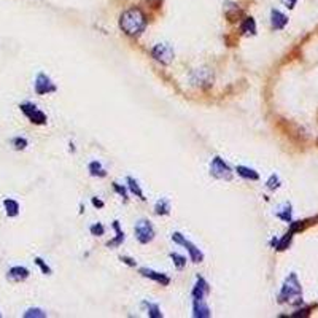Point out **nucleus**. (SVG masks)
<instances>
[{"instance_id": "obj_33", "label": "nucleus", "mask_w": 318, "mask_h": 318, "mask_svg": "<svg viewBox=\"0 0 318 318\" xmlns=\"http://www.w3.org/2000/svg\"><path fill=\"white\" fill-rule=\"evenodd\" d=\"M93 205H94V207H99V209H102L103 202H102L100 199H97V197H93Z\"/></svg>"}, {"instance_id": "obj_32", "label": "nucleus", "mask_w": 318, "mask_h": 318, "mask_svg": "<svg viewBox=\"0 0 318 318\" xmlns=\"http://www.w3.org/2000/svg\"><path fill=\"white\" fill-rule=\"evenodd\" d=\"M120 259H121L123 262H126L127 266H132V267H134V266L137 264V262H135V261H134L132 258H127V256H121Z\"/></svg>"}, {"instance_id": "obj_9", "label": "nucleus", "mask_w": 318, "mask_h": 318, "mask_svg": "<svg viewBox=\"0 0 318 318\" xmlns=\"http://www.w3.org/2000/svg\"><path fill=\"white\" fill-rule=\"evenodd\" d=\"M210 293V285L207 283V280L204 277H197L194 288H192V299H205Z\"/></svg>"}, {"instance_id": "obj_16", "label": "nucleus", "mask_w": 318, "mask_h": 318, "mask_svg": "<svg viewBox=\"0 0 318 318\" xmlns=\"http://www.w3.org/2000/svg\"><path fill=\"white\" fill-rule=\"evenodd\" d=\"M113 229H115V232H116V236H115V239L113 240H110V242H107V247L108 248H116V247H120V245H123V242H124V232L121 231V227H120V223L118 221H113Z\"/></svg>"}, {"instance_id": "obj_6", "label": "nucleus", "mask_w": 318, "mask_h": 318, "mask_svg": "<svg viewBox=\"0 0 318 318\" xmlns=\"http://www.w3.org/2000/svg\"><path fill=\"white\" fill-rule=\"evenodd\" d=\"M210 174L212 177H215L218 180H231L232 178V170L227 165V162H224L223 158L215 156L210 162Z\"/></svg>"}, {"instance_id": "obj_2", "label": "nucleus", "mask_w": 318, "mask_h": 318, "mask_svg": "<svg viewBox=\"0 0 318 318\" xmlns=\"http://www.w3.org/2000/svg\"><path fill=\"white\" fill-rule=\"evenodd\" d=\"M279 302H289V304L302 302V288L298 277H296V274H289L286 280L283 282L282 291L279 294Z\"/></svg>"}, {"instance_id": "obj_30", "label": "nucleus", "mask_w": 318, "mask_h": 318, "mask_svg": "<svg viewBox=\"0 0 318 318\" xmlns=\"http://www.w3.org/2000/svg\"><path fill=\"white\" fill-rule=\"evenodd\" d=\"M113 188H115V191L118 192V194L123 197V199H126L127 200V192H126V188H123L121 185H118V183H113Z\"/></svg>"}, {"instance_id": "obj_31", "label": "nucleus", "mask_w": 318, "mask_h": 318, "mask_svg": "<svg viewBox=\"0 0 318 318\" xmlns=\"http://www.w3.org/2000/svg\"><path fill=\"white\" fill-rule=\"evenodd\" d=\"M280 2L285 5L286 8L291 10V8H294V5H296V2H298V0H280Z\"/></svg>"}, {"instance_id": "obj_21", "label": "nucleus", "mask_w": 318, "mask_h": 318, "mask_svg": "<svg viewBox=\"0 0 318 318\" xmlns=\"http://www.w3.org/2000/svg\"><path fill=\"white\" fill-rule=\"evenodd\" d=\"M142 306L148 310V317H150V318H162V312H161V309H159L158 304L145 301V302L142 304Z\"/></svg>"}, {"instance_id": "obj_4", "label": "nucleus", "mask_w": 318, "mask_h": 318, "mask_svg": "<svg viewBox=\"0 0 318 318\" xmlns=\"http://www.w3.org/2000/svg\"><path fill=\"white\" fill-rule=\"evenodd\" d=\"M21 112L26 115V118L29 120L32 124H37V126H41V124H46L48 118L46 115L41 112V110L35 105V103L32 102H23L19 105Z\"/></svg>"}, {"instance_id": "obj_7", "label": "nucleus", "mask_w": 318, "mask_h": 318, "mask_svg": "<svg viewBox=\"0 0 318 318\" xmlns=\"http://www.w3.org/2000/svg\"><path fill=\"white\" fill-rule=\"evenodd\" d=\"M151 56H153L158 62L167 65L174 61V48L167 43H158L153 46V50H151Z\"/></svg>"}, {"instance_id": "obj_1", "label": "nucleus", "mask_w": 318, "mask_h": 318, "mask_svg": "<svg viewBox=\"0 0 318 318\" xmlns=\"http://www.w3.org/2000/svg\"><path fill=\"white\" fill-rule=\"evenodd\" d=\"M120 27L121 31L129 37H137L145 31L147 27V18L140 8H129L121 15L120 18Z\"/></svg>"}, {"instance_id": "obj_20", "label": "nucleus", "mask_w": 318, "mask_h": 318, "mask_svg": "<svg viewBox=\"0 0 318 318\" xmlns=\"http://www.w3.org/2000/svg\"><path fill=\"white\" fill-rule=\"evenodd\" d=\"M155 213L156 215H169L170 213V202L167 199H161V200H158L156 205H155Z\"/></svg>"}, {"instance_id": "obj_12", "label": "nucleus", "mask_w": 318, "mask_h": 318, "mask_svg": "<svg viewBox=\"0 0 318 318\" xmlns=\"http://www.w3.org/2000/svg\"><path fill=\"white\" fill-rule=\"evenodd\" d=\"M210 315H212L210 307L205 299H192V317L209 318Z\"/></svg>"}, {"instance_id": "obj_11", "label": "nucleus", "mask_w": 318, "mask_h": 318, "mask_svg": "<svg viewBox=\"0 0 318 318\" xmlns=\"http://www.w3.org/2000/svg\"><path fill=\"white\" fill-rule=\"evenodd\" d=\"M140 274L143 275L145 279L153 280V282L159 283V285H162V286H167L169 283H170V279L167 277V275H165V274H161V272H158V271H153V269L142 267V269H140Z\"/></svg>"}, {"instance_id": "obj_23", "label": "nucleus", "mask_w": 318, "mask_h": 318, "mask_svg": "<svg viewBox=\"0 0 318 318\" xmlns=\"http://www.w3.org/2000/svg\"><path fill=\"white\" fill-rule=\"evenodd\" d=\"M277 217L283 221H291V205L285 204L280 209V212H277Z\"/></svg>"}, {"instance_id": "obj_34", "label": "nucleus", "mask_w": 318, "mask_h": 318, "mask_svg": "<svg viewBox=\"0 0 318 318\" xmlns=\"http://www.w3.org/2000/svg\"><path fill=\"white\" fill-rule=\"evenodd\" d=\"M0 317H2V314H0Z\"/></svg>"}, {"instance_id": "obj_24", "label": "nucleus", "mask_w": 318, "mask_h": 318, "mask_svg": "<svg viewBox=\"0 0 318 318\" xmlns=\"http://www.w3.org/2000/svg\"><path fill=\"white\" fill-rule=\"evenodd\" d=\"M11 145H13V148H15V150L21 151V150L27 148L29 142H27V139H24V137H15V139H11Z\"/></svg>"}, {"instance_id": "obj_10", "label": "nucleus", "mask_w": 318, "mask_h": 318, "mask_svg": "<svg viewBox=\"0 0 318 318\" xmlns=\"http://www.w3.org/2000/svg\"><path fill=\"white\" fill-rule=\"evenodd\" d=\"M29 269L24 267V266H13L8 272H6V279L10 282H15V283H19V282H24L29 279Z\"/></svg>"}, {"instance_id": "obj_3", "label": "nucleus", "mask_w": 318, "mask_h": 318, "mask_svg": "<svg viewBox=\"0 0 318 318\" xmlns=\"http://www.w3.org/2000/svg\"><path fill=\"white\" fill-rule=\"evenodd\" d=\"M172 240L175 242V244H178V245H182V247H185L186 250H188V254H190V259L192 261V262H202L204 261V253L199 250V248L192 244V242H190L188 239H186L183 234H180V232H174L172 234Z\"/></svg>"}, {"instance_id": "obj_26", "label": "nucleus", "mask_w": 318, "mask_h": 318, "mask_svg": "<svg viewBox=\"0 0 318 318\" xmlns=\"http://www.w3.org/2000/svg\"><path fill=\"white\" fill-rule=\"evenodd\" d=\"M170 259L174 261L177 269H183L186 266V258L182 256V254H178V253H170Z\"/></svg>"}, {"instance_id": "obj_28", "label": "nucleus", "mask_w": 318, "mask_h": 318, "mask_svg": "<svg viewBox=\"0 0 318 318\" xmlns=\"http://www.w3.org/2000/svg\"><path fill=\"white\" fill-rule=\"evenodd\" d=\"M89 231H91L93 236H103V234H105V227H103L102 223H94L89 227Z\"/></svg>"}, {"instance_id": "obj_13", "label": "nucleus", "mask_w": 318, "mask_h": 318, "mask_svg": "<svg viewBox=\"0 0 318 318\" xmlns=\"http://www.w3.org/2000/svg\"><path fill=\"white\" fill-rule=\"evenodd\" d=\"M288 24V18L286 15H283L279 10H272L271 11V26L274 31H282L283 27Z\"/></svg>"}, {"instance_id": "obj_8", "label": "nucleus", "mask_w": 318, "mask_h": 318, "mask_svg": "<svg viewBox=\"0 0 318 318\" xmlns=\"http://www.w3.org/2000/svg\"><path fill=\"white\" fill-rule=\"evenodd\" d=\"M33 89L38 95H45V94H51V93H56L58 88L56 85L53 83V80L48 77L46 73L40 72L35 78V83H33Z\"/></svg>"}, {"instance_id": "obj_14", "label": "nucleus", "mask_w": 318, "mask_h": 318, "mask_svg": "<svg viewBox=\"0 0 318 318\" xmlns=\"http://www.w3.org/2000/svg\"><path fill=\"white\" fill-rule=\"evenodd\" d=\"M3 207H5L6 217L15 218V217L19 215V202H18V200L6 197V199H3Z\"/></svg>"}, {"instance_id": "obj_25", "label": "nucleus", "mask_w": 318, "mask_h": 318, "mask_svg": "<svg viewBox=\"0 0 318 318\" xmlns=\"http://www.w3.org/2000/svg\"><path fill=\"white\" fill-rule=\"evenodd\" d=\"M45 317H46V312H43V310L37 309V307L29 309L24 312V318H45Z\"/></svg>"}, {"instance_id": "obj_22", "label": "nucleus", "mask_w": 318, "mask_h": 318, "mask_svg": "<svg viewBox=\"0 0 318 318\" xmlns=\"http://www.w3.org/2000/svg\"><path fill=\"white\" fill-rule=\"evenodd\" d=\"M293 231H289L288 234H285V237H283L282 240H274L272 244L275 245V248H277L279 252H283V250H286V248L289 247V244H291V239H293Z\"/></svg>"}, {"instance_id": "obj_29", "label": "nucleus", "mask_w": 318, "mask_h": 318, "mask_svg": "<svg viewBox=\"0 0 318 318\" xmlns=\"http://www.w3.org/2000/svg\"><path fill=\"white\" fill-rule=\"evenodd\" d=\"M280 186V180L277 175H271V178L267 180V188L269 190H277Z\"/></svg>"}, {"instance_id": "obj_27", "label": "nucleus", "mask_w": 318, "mask_h": 318, "mask_svg": "<svg viewBox=\"0 0 318 318\" xmlns=\"http://www.w3.org/2000/svg\"><path fill=\"white\" fill-rule=\"evenodd\" d=\"M35 264H37V266L40 267V271H41V272H43L45 275H51V274H53V271H51V267H50V266H48V264H46V262H45L43 259H41V258H38V256L35 258Z\"/></svg>"}, {"instance_id": "obj_5", "label": "nucleus", "mask_w": 318, "mask_h": 318, "mask_svg": "<svg viewBox=\"0 0 318 318\" xmlns=\"http://www.w3.org/2000/svg\"><path fill=\"white\" fill-rule=\"evenodd\" d=\"M134 232H135V237L140 244H150L151 240L155 239V227L151 224V221L148 220H139L135 223L134 227Z\"/></svg>"}, {"instance_id": "obj_15", "label": "nucleus", "mask_w": 318, "mask_h": 318, "mask_svg": "<svg viewBox=\"0 0 318 318\" xmlns=\"http://www.w3.org/2000/svg\"><path fill=\"white\" fill-rule=\"evenodd\" d=\"M236 172H237V175H240L242 178H245V180H252V182H256V180H259L258 172L254 169H252V167H247V165H237Z\"/></svg>"}, {"instance_id": "obj_19", "label": "nucleus", "mask_w": 318, "mask_h": 318, "mask_svg": "<svg viewBox=\"0 0 318 318\" xmlns=\"http://www.w3.org/2000/svg\"><path fill=\"white\" fill-rule=\"evenodd\" d=\"M126 182H127V186H129L130 192H132V194H135L139 199L145 200L143 191H142V188H140L139 182H137V180H135V178H132V177H127V178H126Z\"/></svg>"}, {"instance_id": "obj_18", "label": "nucleus", "mask_w": 318, "mask_h": 318, "mask_svg": "<svg viewBox=\"0 0 318 318\" xmlns=\"http://www.w3.org/2000/svg\"><path fill=\"white\" fill-rule=\"evenodd\" d=\"M88 170L91 177H99V178H103L107 175V170L102 167V164L99 161H93L91 164L88 165Z\"/></svg>"}, {"instance_id": "obj_17", "label": "nucleus", "mask_w": 318, "mask_h": 318, "mask_svg": "<svg viewBox=\"0 0 318 318\" xmlns=\"http://www.w3.org/2000/svg\"><path fill=\"white\" fill-rule=\"evenodd\" d=\"M240 31H242V33H245V35H254V33H256V23H254V19L245 18L244 23L240 26Z\"/></svg>"}]
</instances>
